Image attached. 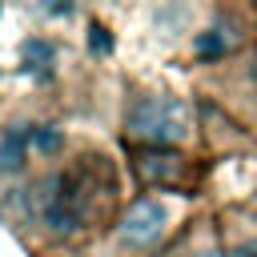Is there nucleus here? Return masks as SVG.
<instances>
[{
  "label": "nucleus",
  "instance_id": "obj_10",
  "mask_svg": "<svg viewBox=\"0 0 257 257\" xmlns=\"http://www.w3.org/2000/svg\"><path fill=\"white\" fill-rule=\"evenodd\" d=\"M197 257H217V249H201V253H197Z\"/></svg>",
  "mask_w": 257,
  "mask_h": 257
},
{
  "label": "nucleus",
  "instance_id": "obj_2",
  "mask_svg": "<svg viewBox=\"0 0 257 257\" xmlns=\"http://www.w3.org/2000/svg\"><path fill=\"white\" fill-rule=\"evenodd\" d=\"M165 225H169V209L157 201V197H141V201H133L128 205V213L120 217V237L128 241V245H153L161 233H165Z\"/></svg>",
  "mask_w": 257,
  "mask_h": 257
},
{
  "label": "nucleus",
  "instance_id": "obj_4",
  "mask_svg": "<svg viewBox=\"0 0 257 257\" xmlns=\"http://www.w3.org/2000/svg\"><path fill=\"white\" fill-rule=\"evenodd\" d=\"M137 173L145 177V181H173L177 173H181V157L177 153H145L141 161H137Z\"/></svg>",
  "mask_w": 257,
  "mask_h": 257
},
{
  "label": "nucleus",
  "instance_id": "obj_9",
  "mask_svg": "<svg viewBox=\"0 0 257 257\" xmlns=\"http://www.w3.org/2000/svg\"><path fill=\"white\" fill-rule=\"evenodd\" d=\"M40 8L52 12V16H60V12H68V0H40Z\"/></svg>",
  "mask_w": 257,
  "mask_h": 257
},
{
  "label": "nucleus",
  "instance_id": "obj_5",
  "mask_svg": "<svg viewBox=\"0 0 257 257\" xmlns=\"http://www.w3.org/2000/svg\"><path fill=\"white\" fill-rule=\"evenodd\" d=\"M32 145H36V153L48 157V153H56V149L64 145V137H60V128H48V124H44V128H32Z\"/></svg>",
  "mask_w": 257,
  "mask_h": 257
},
{
  "label": "nucleus",
  "instance_id": "obj_7",
  "mask_svg": "<svg viewBox=\"0 0 257 257\" xmlns=\"http://www.w3.org/2000/svg\"><path fill=\"white\" fill-rule=\"evenodd\" d=\"M197 52H201V56H217V52H221V36H217V32L201 36V40H197Z\"/></svg>",
  "mask_w": 257,
  "mask_h": 257
},
{
  "label": "nucleus",
  "instance_id": "obj_3",
  "mask_svg": "<svg viewBox=\"0 0 257 257\" xmlns=\"http://www.w3.org/2000/svg\"><path fill=\"white\" fill-rule=\"evenodd\" d=\"M28 137H32V128H24V124H8V128H4V137H0V173L12 177V173L24 169Z\"/></svg>",
  "mask_w": 257,
  "mask_h": 257
},
{
  "label": "nucleus",
  "instance_id": "obj_8",
  "mask_svg": "<svg viewBox=\"0 0 257 257\" xmlns=\"http://www.w3.org/2000/svg\"><path fill=\"white\" fill-rule=\"evenodd\" d=\"M229 257H257V237H249V241H237Z\"/></svg>",
  "mask_w": 257,
  "mask_h": 257
},
{
  "label": "nucleus",
  "instance_id": "obj_6",
  "mask_svg": "<svg viewBox=\"0 0 257 257\" xmlns=\"http://www.w3.org/2000/svg\"><path fill=\"white\" fill-rule=\"evenodd\" d=\"M88 44H92V52H112V36L100 24H88Z\"/></svg>",
  "mask_w": 257,
  "mask_h": 257
},
{
  "label": "nucleus",
  "instance_id": "obj_1",
  "mask_svg": "<svg viewBox=\"0 0 257 257\" xmlns=\"http://www.w3.org/2000/svg\"><path fill=\"white\" fill-rule=\"evenodd\" d=\"M128 133L149 145H181L193 133V112L177 96H145L128 108Z\"/></svg>",
  "mask_w": 257,
  "mask_h": 257
}]
</instances>
